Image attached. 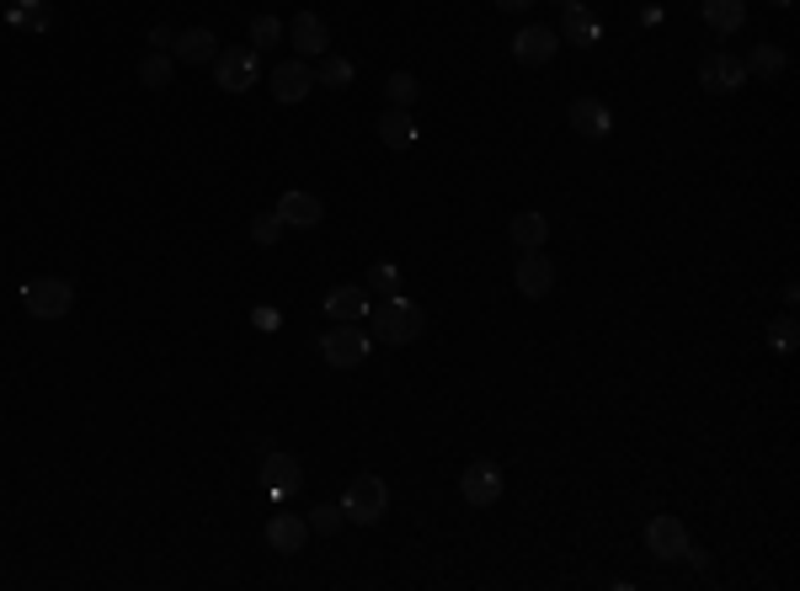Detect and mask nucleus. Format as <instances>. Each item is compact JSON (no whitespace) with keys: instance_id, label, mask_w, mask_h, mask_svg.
Segmentation results:
<instances>
[{"instance_id":"f257e3e1","label":"nucleus","mask_w":800,"mask_h":591,"mask_svg":"<svg viewBox=\"0 0 800 591\" xmlns=\"http://www.w3.org/2000/svg\"><path fill=\"white\" fill-rule=\"evenodd\" d=\"M369 320H373V341H385V347H411L422 336V326H428V315L406 294H390L385 304H373Z\"/></svg>"},{"instance_id":"f03ea898","label":"nucleus","mask_w":800,"mask_h":591,"mask_svg":"<svg viewBox=\"0 0 800 591\" xmlns=\"http://www.w3.org/2000/svg\"><path fill=\"white\" fill-rule=\"evenodd\" d=\"M385 511H390L385 479H379V474H358V479L347 485V496H341V517L358 523V528H373V523H385Z\"/></svg>"},{"instance_id":"7ed1b4c3","label":"nucleus","mask_w":800,"mask_h":591,"mask_svg":"<svg viewBox=\"0 0 800 591\" xmlns=\"http://www.w3.org/2000/svg\"><path fill=\"white\" fill-rule=\"evenodd\" d=\"M373 352V336L358 320H337V326L320 336V357L331 362V368H364Z\"/></svg>"},{"instance_id":"20e7f679","label":"nucleus","mask_w":800,"mask_h":591,"mask_svg":"<svg viewBox=\"0 0 800 591\" xmlns=\"http://www.w3.org/2000/svg\"><path fill=\"white\" fill-rule=\"evenodd\" d=\"M22 309H28L32 320H64L75 309V288L64 277H38V283L22 288Z\"/></svg>"},{"instance_id":"39448f33","label":"nucleus","mask_w":800,"mask_h":591,"mask_svg":"<svg viewBox=\"0 0 800 591\" xmlns=\"http://www.w3.org/2000/svg\"><path fill=\"white\" fill-rule=\"evenodd\" d=\"M262 81V54L256 49H224V54H214V86L230 91V96H241V91H251Z\"/></svg>"},{"instance_id":"423d86ee","label":"nucleus","mask_w":800,"mask_h":591,"mask_svg":"<svg viewBox=\"0 0 800 591\" xmlns=\"http://www.w3.org/2000/svg\"><path fill=\"white\" fill-rule=\"evenodd\" d=\"M267 91H273L283 107H294V102H305L309 91H315V64L309 60H283V64H273V75H267Z\"/></svg>"},{"instance_id":"0eeeda50","label":"nucleus","mask_w":800,"mask_h":591,"mask_svg":"<svg viewBox=\"0 0 800 591\" xmlns=\"http://www.w3.org/2000/svg\"><path fill=\"white\" fill-rule=\"evenodd\" d=\"M683 549H688V528L677 523L673 511H656L646 523V555L651 560H662V564H673V560H683Z\"/></svg>"},{"instance_id":"6e6552de","label":"nucleus","mask_w":800,"mask_h":591,"mask_svg":"<svg viewBox=\"0 0 800 591\" xmlns=\"http://www.w3.org/2000/svg\"><path fill=\"white\" fill-rule=\"evenodd\" d=\"M699 86H705L709 96H731V91L747 86V70H741L737 54L715 49V54H705V60H699Z\"/></svg>"},{"instance_id":"1a4fd4ad","label":"nucleus","mask_w":800,"mask_h":591,"mask_svg":"<svg viewBox=\"0 0 800 591\" xmlns=\"http://www.w3.org/2000/svg\"><path fill=\"white\" fill-rule=\"evenodd\" d=\"M460 496L470 506H481V511H486V506H496V502H502V469H496L492 458H475V464L460 474Z\"/></svg>"},{"instance_id":"9d476101","label":"nucleus","mask_w":800,"mask_h":591,"mask_svg":"<svg viewBox=\"0 0 800 591\" xmlns=\"http://www.w3.org/2000/svg\"><path fill=\"white\" fill-rule=\"evenodd\" d=\"M555 49H560V32H555V28H539V22H528V28L513 38V60L524 64V70H539V64H550Z\"/></svg>"},{"instance_id":"9b49d317","label":"nucleus","mask_w":800,"mask_h":591,"mask_svg":"<svg viewBox=\"0 0 800 591\" xmlns=\"http://www.w3.org/2000/svg\"><path fill=\"white\" fill-rule=\"evenodd\" d=\"M513 288L524 298H545L555 288V262L550 256H539V251H524L518 266H513Z\"/></svg>"},{"instance_id":"f8f14e48","label":"nucleus","mask_w":800,"mask_h":591,"mask_svg":"<svg viewBox=\"0 0 800 591\" xmlns=\"http://www.w3.org/2000/svg\"><path fill=\"white\" fill-rule=\"evenodd\" d=\"M320 309L331 315V320H369V309H373V298H369V288L364 283H341V288H331V294L320 298Z\"/></svg>"},{"instance_id":"ddd939ff","label":"nucleus","mask_w":800,"mask_h":591,"mask_svg":"<svg viewBox=\"0 0 800 591\" xmlns=\"http://www.w3.org/2000/svg\"><path fill=\"white\" fill-rule=\"evenodd\" d=\"M305 538H309V523L299 511H273V517H267V549H273V555H299Z\"/></svg>"},{"instance_id":"4468645a","label":"nucleus","mask_w":800,"mask_h":591,"mask_svg":"<svg viewBox=\"0 0 800 591\" xmlns=\"http://www.w3.org/2000/svg\"><path fill=\"white\" fill-rule=\"evenodd\" d=\"M571 128H577L582 139H592V145H598V139H609V134H614V113H609L598 96H577V102H571Z\"/></svg>"},{"instance_id":"2eb2a0df","label":"nucleus","mask_w":800,"mask_h":591,"mask_svg":"<svg viewBox=\"0 0 800 591\" xmlns=\"http://www.w3.org/2000/svg\"><path fill=\"white\" fill-rule=\"evenodd\" d=\"M288 38H294L299 60H320V54L331 49V32H326V22H320L315 11H299V17L288 22Z\"/></svg>"},{"instance_id":"dca6fc26","label":"nucleus","mask_w":800,"mask_h":591,"mask_svg":"<svg viewBox=\"0 0 800 591\" xmlns=\"http://www.w3.org/2000/svg\"><path fill=\"white\" fill-rule=\"evenodd\" d=\"M277 219H283V224H294V230H315V224L326 219V208H320V198H315V192H299V187H294V192H283V198H277Z\"/></svg>"},{"instance_id":"f3484780","label":"nucleus","mask_w":800,"mask_h":591,"mask_svg":"<svg viewBox=\"0 0 800 591\" xmlns=\"http://www.w3.org/2000/svg\"><path fill=\"white\" fill-rule=\"evenodd\" d=\"M598 38H603V28H598V17H592L587 6H566V11H560V43L592 49Z\"/></svg>"},{"instance_id":"a211bd4d","label":"nucleus","mask_w":800,"mask_h":591,"mask_svg":"<svg viewBox=\"0 0 800 591\" xmlns=\"http://www.w3.org/2000/svg\"><path fill=\"white\" fill-rule=\"evenodd\" d=\"M262 464H267V479H273V496L283 502L299 479H305V469H299V458L294 453H283V447H262Z\"/></svg>"},{"instance_id":"6ab92c4d","label":"nucleus","mask_w":800,"mask_h":591,"mask_svg":"<svg viewBox=\"0 0 800 591\" xmlns=\"http://www.w3.org/2000/svg\"><path fill=\"white\" fill-rule=\"evenodd\" d=\"M214 32L209 28H187V32H177L171 38V60H182V64H209L214 60Z\"/></svg>"},{"instance_id":"aec40b11","label":"nucleus","mask_w":800,"mask_h":591,"mask_svg":"<svg viewBox=\"0 0 800 591\" xmlns=\"http://www.w3.org/2000/svg\"><path fill=\"white\" fill-rule=\"evenodd\" d=\"M379 139L390 149L417 145V118H411V107H385V113H379Z\"/></svg>"},{"instance_id":"412c9836","label":"nucleus","mask_w":800,"mask_h":591,"mask_svg":"<svg viewBox=\"0 0 800 591\" xmlns=\"http://www.w3.org/2000/svg\"><path fill=\"white\" fill-rule=\"evenodd\" d=\"M699 17L709 22V32L731 38V32L747 22V0H699Z\"/></svg>"},{"instance_id":"4be33fe9","label":"nucleus","mask_w":800,"mask_h":591,"mask_svg":"<svg viewBox=\"0 0 800 591\" xmlns=\"http://www.w3.org/2000/svg\"><path fill=\"white\" fill-rule=\"evenodd\" d=\"M545 240H550V219H545L539 208L513 213V245H518V251H545Z\"/></svg>"},{"instance_id":"5701e85b","label":"nucleus","mask_w":800,"mask_h":591,"mask_svg":"<svg viewBox=\"0 0 800 591\" xmlns=\"http://www.w3.org/2000/svg\"><path fill=\"white\" fill-rule=\"evenodd\" d=\"M741 70H747V75H758V81H779V75L790 70V54H785L779 43H758V49L741 60Z\"/></svg>"},{"instance_id":"b1692460","label":"nucleus","mask_w":800,"mask_h":591,"mask_svg":"<svg viewBox=\"0 0 800 591\" xmlns=\"http://www.w3.org/2000/svg\"><path fill=\"white\" fill-rule=\"evenodd\" d=\"M315 86L347 91L352 86V60H341V54H320V64H315Z\"/></svg>"},{"instance_id":"393cba45","label":"nucleus","mask_w":800,"mask_h":591,"mask_svg":"<svg viewBox=\"0 0 800 591\" xmlns=\"http://www.w3.org/2000/svg\"><path fill=\"white\" fill-rule=\"evenodd\" d=\"M139 86H150V91L171 86V54H166V49H150V54L139 60Z\"/></svg>"},{"instance_id":"a878e982","label":"nucleus","mask_w":800,"mask_h":591,"mask_svg":"<svg viewBox=\"0 0 800 591\" xmlns=\"http://www.w3.org/2000/svg\"><path fill=\"white\" fill-rule=\"evenodd\" d=\"M11 28L49 32V28H54V11H49L43 0H17V6H11Z\"/></svg>"},{"instance_id":"bb28decb","label":"nucleus","mask_w":800,"mask_h":591,"mask_svg":"<svg viewBox=\"0 0 800 591\" xmlns=\"http://www.w3.org/2000/svg\"><path fill=\"white\" fill-rule=\"evenodd\" d=\"M417 96H422V86H417L411 70H396V75L385 81V102H390V107H417Z\"/></svg>"},{"instance_id":"cd10ccee","label":"nucleus","mask_w":800,"mask_h":591,"mask_svg":"<svg viewBox=\"0 0 800 591\" xmlns=\"http://www.w3.org/2000/svg\"><path fill=\"white\" fill-rule=\"evenodd\" d=\"M796 341H800L796 315H779V320H769V347H773L779 357H790V352H796Z\"/></svg>"},{"instance_id":"c85d7f7f","label":"nucleus","mask_w":800,"mask_h":591,"mask_svg":"<svg viewBox=\"0 0 800 591\" xmlns=\"http://www.w3.org/2000/svg\"><path fill=\"white\" fill-rule=\"evenodd\" d=\"M369 294H379V298H390V294H400V266L396 262H373L369 266V283H364Z\"/></svg>"},{"instance_id":"c756f323","label":"nucleus","mask_w":800,"mask_h":591,"mask_svg":"<svg viewBox=\"0 0 800 591\" xmlns=\"http://www.w3.org/2000/svg\"><path fill=\"white\" fill-rule=\"evenodd\" d=\"M251 43H256V54H262V49H273V43H283V22H277L273 11L251 17Z\"/></svg>"},{"instance_id":"7c9ffc66","label":"nucleus","mask_w":800,"mask_h":591,"mask_svg":"<svg viewBox=\"0 0 800 591\" xmlns=\"http://www.w3.org/2000/svg\"><path fill=\"white\" fill-rule=\"evenodd\" d=\"M283 230H288V224L277 219V208H273V213H256V219H251V240H256V245H277V240H283Z\"/></svg>"},{"instance_id":"2f4dec72","label":"nucleus","mask_w":800,"mask_h":591,"mask_svg":"<svg viewBox=\"0 0 800 591\" xmlns=\"http://www.w3.org/2000/svg\"><path fill=\"white\" fill-rule=\"evenodd\" d=\"M305 523H309V532H320V538H331V532L341 528V506H315V511H309Z\"/></svg>"},{"instance_id":"473e14b6","label":"nucleus","mask_w":800,"mask_h":591,"mask_svg":"<svg viewBox=\"0 0 800 591\" xmlns=\"http://www.w3.org/2000/svg\"><path fill=\"white\" fill-rule=\"evenodd\" d=\"M256 326H262V330H277V309H256Z\"/></svg>"},{"instance_id":"72a5a7b5","label":"nucleus","mask_w":800,"mask_h":591,"mask_svg":"<svg viewBox=\"0 0 800 591\" xmlns=\"http://www.w3.org/2000/svg\"><path fill=\"white\" fill-rule=\"evenodd\" d=\"M683 555H688V564H694V570H709V555H705V549H683Z\"/></svg>"},{"instance_id":"f704fd0d","label":"nucleus","mask_w":800,"mask_h":591,"mask_svg":"<svg viewBox=\"0 0 800 591\" xmlns=\"http://www.w3.org/2000/svg\"><path fill=\"white\" fill-rule=\"evenodd\" d=\"M496 6H502V11H528L534 0H496Z\"/></svg>"},{"instance_id":"c9c22d12","label":"nucleus","mask_w":800,"mask_h":591,"mask_svg":"<svg viewBox=\"0 0 800 591\" xmlns=\"http://www.w3.org/2000/svg\"><path fill=\"white\" fill-rule=\"evenodd\" d=\"M769 6H779V11H790V6H796V0H769Z\"/></svg>"},{"instance_id":"e433bc0d","label":"nucleus","mask_w":800,"mask_h":591,"mask_svg":"<svg viewBox=\"0 0 800 591\" xmlns=\"http://www.w3.org/2000/svg\"><path fill=\"white\" fill-rule=\"evenodd\" d=\"M560 6H582V0H560Z\"/></svg>"}]
</instances>
